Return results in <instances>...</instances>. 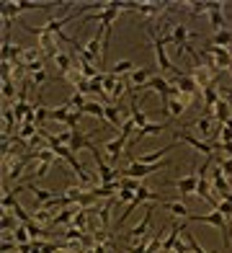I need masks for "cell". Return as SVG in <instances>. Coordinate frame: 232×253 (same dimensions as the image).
<instances>
[{
  "label": "cell",
  "instance_id": "30",
  "mask_svg": "<svg viewBox=\"0 0 232 253\" xmlns=\"http://www.w3.org/2000/svg\"><path fill=\"white\" fill-rule=\"evenodd\" d=\"M119 80H121V78H116L114 73H106V75H103V90L111 96L114 90H116V85H119Z\"/></svg>",
  "mask_w": 232,
  "mask_h": 253
},
{
  "label": "cell",
  "instance_id": "19",
  "mask_svg": "<svg viewBox=\"0 0 232 253\" xmlns=\"http://www.w3.org/2000/svg\"><path fill=\"white\" fill-rule=\"evenodd\" d=\"M209 44H212V47H225V49H230V47H232V31H230V29L217 31L214 37L209 39Z\"/></svg>",
  "mask_w": 232,
  "mask_h": 253
},
{
  "label": "cell",
  "instance_id": "42",
  "mask_svg": "<svg viewBox=\"0 0 232 253\" xmlns=\"http://www.w3.org/2000/svg\"><path fill=\"white\" fill-rule=\"evenodd\" d=\"M222 126H227V129H232V119H230L227 124H222Z\"/></svg>",
  "mask_w": 232,
  "mask_h": 253
},
{
  "label": "cell",
  "instance_id": "22",
  "mask_svg": "<svg viewBox=\"0 0 232 253\" xmlns=\"http://www.w3.org/2000/svg\"><path fill=\"white\" fill-rule=\"evenodd\" d=\"M18 225H21V220H18L13 212H3V220H0V227H3V233H13Z\"/></svg>",
  "mask_w": 232,
  "mask_h": 253
},
{
  "label": "cell",
  "instance_id": "8",
  "mask_svg": "<svg viewBox=\"0 0 232 253\" xmlns=\"http://www.w3.org/2000/svg\"><path fill=\"white\" fill-rule=\"evenodd\" d=\"M165 129H170V122H162V124H153V122H150L147 126H142V129H137V134H134L132 145H137L139 140H145V137H157V134H162Z\"/></svg>",
  "mask_w": 232,
  "mask_h": 253
},
{
  "label": "cell",
  "instance_id": "7",
  "mask_svg": "<svg viewBox=\"0 0 232 253\" xmlns=\"http://www.w3.org/2000/svg\"><path fill=\"white\" fill-rule=\"evenodd\" d=\"M145 88H147V90H155V93H160L162 103L170 98V80H168L165 75H153V80H150Z\"/></svg>",
  "mask_w": 232,
  "mask_h": 253
},
{
  "label": "cell",
  "instance_id": "44",
  "mask_svg": "<svg viewBox=\"0 0 232 253\" xmlns=\"http://www.w3.org/2000/svg\"><path fill=\"white\" fill-rule=\"evenodd\" d=\"M227 5H232V3H227Z\"/></svg>",
  "mask_w": 232,
  "mask_h": 253
},
{
  "label": "cell",
  "instance_id": "37",
  "mask_svg": "<svg viewBox=\"0 0 232 253\" xmlns=\"http://www.w3.org/2000/svg\"><path fill=\"white\" fill-rule=\"evenodd\" d=\"M119 181H121V189H129V191H137L139 186H142L137 178H119Z\"/></svg>",
  "mask_w": 232,
  "mask_h": 253
},
{
  "label": "cell",
  "instance_id": "5",
  "mask_svg": "<svg viewBox=\"0 0 232 253\" xmlns=\"http://www.w3.org/2000/svg\"><path fill=\"white\" fill-rule=\"evenodd\" d=\"M168 5H176V3H157V0L155 3H126V10H134V13H139V16L153 18V16H160Z\"/></svg>",
  "mask_w": 232,
  "mask_h": 253
},
{
  "label": "cell",
  "instance_id": "33",
  "mask_svg": "<svg viewBox=\"0 0 232 253\" xmlns=\"http://www.w3.org/2000/svg\"><path fill=\"white\" fill-rule=\"evenodd\" d=\"M70 106H73V109H77V111H83L85 109V103H88V98L83 96V93H73V96H70Z\"/></svg>",
  "mask_w": 232,
  "mask_h": 253
},
{
  "label": "cell",
  "instance_id": "20",
  "mask_svg": "<svg viewBox=\"0 0 232 253\" xmlns=\"http://www.w3.org/2000/svg\"><path fill=\"white\" fill-rule=\"evenodd\" d=\"M54 65H57V70H60V78H65L70 70H73V60H70V54H67V52H57Z\"/></svg>",
  "mask_w": 232,
  "mask_h": 253
},
{
  "label": "cell",
  "instance_id": "12",
  "mask_svg": "<svg viewBox=\"0 0 232 253\" xmlns=\"http://www.w3.org/2000/svg\"><path fill=\"white\" fill-rule=\"evenodd\" d=\"M150 80H153V67H137L134 73H129L132 88H145Z\"/></svg>",
  "mask_w": 232,
  "mask_h": 253
},
{
  "label": "cell",
  "instance_id": "16",
  "mask_svg": "<svg viewBox=\"0 0 232 253\" xmlns=\"http://www.w3.org/2000/svg\"><path fill=\"white\" fill-rule=\"evenodd\" d=\"M83 114H88V117H96L101 122H106V103H101V101H88L85 103V109Z\"/></svg>",
  "mask_w": 232,
  "mask_h": 253
},
{
  "label": "cell",
  "instance_id": "41",
  "mask_svg": "<svg viewBox=\"0 0 232 253\" xmlns=\"http://www.w3.org/2000/svg\"><path fill=\"white\" fill-rule=\"evenodd\" d=\"M222 150H225L227 155H232V142H227V145H222Z\"/></svg>",
  "mask_w": 232,
  "mask_h": 253
},
{
  "label": "cell",
  "instance_id": "2",
  "mask_svg": "<svg viewBox=\"0 0 232 253\" xmlns=\"http://www.w3.org/2000/svg\"><path fill=\"white\" fill-rule=\"evenodd\" d=\"M147 34L153 37V47H155V57H157V67H160L162 73H168V75L178 73V67L170 62V57H168V52H165V42H162V39L157 37L153 26H147Z\"/></svg>",
  "mask_w": 232,
  "mask_h": 253
},
{
  "label": "cell",
  "instance_id": "17",
  "mask_svg": "<svg viewBox=\"0 0 232 253\" xmlns=\"http://www.w3.org/2000/svg\"><path fill=\"white\" fill-rule=\"evenodd\" d=\"M75 212H77V204H73V207H65V210H60V212L54 214L52 225H73V217H75Z\"/></svg>",
  "mask_w": 232,
  "mask_h": 253
},
{
  "label": "cell",
  "instance_id": "11",
  "mask_svg": "<svg viewBox=\"0 0 232 253\" xmlns=\"http://www.w3.org/2000/svg\"><path fill=\"white\" fill-rule=\"evenodd\" d=\"M222 5L225 3H214V0H212V3H209V21H212V26H214V34L217 31H225V16H222Z\"/></svg>",
  "mask_w": 232,
  "mask_h": 253
},
{
  "label": "cell",
  "instance_id": "18",
  "mask_svg": "<svg viewBox=\"0 0 232 253\" xmlns=\"http://www.w3.org/2000/svg\"><path fill=\"white\" fill-rule=\"evenodd\" d=\"M181 233H183V227H181V225H173V227H170V233H168V238H165V243H162V253H170L173 248H176V243L181 240Z\"/></svg>",
  "mask_w": 232,
  "mask_h": 253
},
{
  "label": "cell",
  "instance_id": "3",
  "mask_svg": "<svg viewBox=\"0 0 232 253\" xmlns=\"http://www.w3.org/2000/svg\"><path fill=\"white\" fill-rule=\"evenodd\" d=\"M173 137H176V142H186V145H191L196 153H201V155H206V158H212L214 155V147L209 145V142H201V140H196L193 134H189V132H181V129H176L173 132Z\"/></svg>",
  "mask_w": 232,
  "mask_h": 253
},
{
  "label": "cell",
  "instance_id": "36",
  "mask_svg": "<svg viewBox=\"0 0 232 253\" xmlns=\"http://www.w3.org/2000/svg\"><path fill=\"white\" fill-rule=\"evenodd\" d=\"M3 98H5V101L16 98V85H13V80H3Z\"/></svg>",
  "mask_w": 232,
  "mask_h": 253
},
{
  "label": "cell",
  "instance_id": "39",
  "mask_svg": "<svg viewBox=\"0 0 232 253\" xmlns=\"http://www.w3.org/2000/svg\"><path fill=\"white\" fill-rule=\"evenodd\" d=\"M217 163H219V168L225 170V176L232 178V158H227V160H217Z\"/></svg>",
  "mask_w": 232,
  "mask_h": 253
},
{
  "label": "cell",
  "instance_id": "38",
  "mask_svg": "<svg viewBox=\"0 0 232 253\" xmlns=\"http://www.w3.org/2000/svg\"><path fill=\"white\" fill-rule=\"evenodd\" d=\"M46 80H49V75H46V70H39V73H34V75H31V83H34V85H44Z\"/></svg>",
  "mask_w": 232,
  "mask_h": 253
},
{
  "label": "cell",
  "instance_id": "1",
  "mask_svg": "<svg viewBox=\"0 0 232 253\" xmlns=\"http://www.w3.org/2000/svg\"><path fill=\"white\" fill-rule=\"evenodd\" d=\"M21 29H23V31H29V34H34V37H39V47H41V54H44V57H52V60H54V57H57V52H60V47H57V42H60V39H57L54 34H49V31H46L44 26H41V29H34V26L21 24Z\"/></svg>",
  "mask_w": 232,
  "mask_h": 253
},
{
  "label": "cell",
  "instance_id": "29",
  "mask_svg": "<svg viewBox=\"0 0 232 253\" xmlns=\"http://www.w3.org/2000/svg\"><path fill=\"white\" fill-rule=\"evenodd\" d=\"M162 243H165V240H162V230H157V233L153 235V240H150V246H147L145 253H160L162 251Z\"/></svg>",
  "mask_w": 232,
  "mask_h": 253
},
{
  "label": "cell",
  "instance_id": "25",
  "mask_svg": "<svg viewBox=\"0 0 232 253\" xmlns=\"http://www.w3.org/2000/svg\"><path fill=\"white\" fill-rule=\"evenodd\" d=\"M183 238H186V243L191 246V253H219V251H204V248L199 246V240L191 235V230H189V227H183Z\"/></svg>",
  "mask_w": 232,
  "mask_h": 253
},
{
  "label": "cell",
  "instance_id": "26",
  "mask_svg": "<svg viewBox=\"0 0 232 253\" xmlns=\"http://www.w3.org/2000/svg\"><path fill=\"white\" fill-rule=\"evenodd\" d=\"M65 80H67V83L73 85L75 90H77V88H80V83H83L85 78H83V73H80V67H73V70H70V73L65 75Z\"/></svg>",
  "mask_w": 232,
  "mask_h": 253
},
{
  "label": "cell",
  "instance_id": "27",
  "mask_svg": "<svg viewBox=\"0 0 232 253\" xmlns=\"http://www.w3.org/2000/svg\"><path fill=\"white\" fill-rule=\"evenodd\" d=\"M39 49L37 47H26L23 49V57H21V65H31V62H39Z\"/></svg>",
  "mask_w": 232,
  "mask_h": 253
},
{
  "label": "cell",
  "instance_id": "13",
  "mask_svg": "<svg viewBox=\"0 0 232 253\" xmlns=\"http://www.w3.org/2000/svg\"><path fill=\"white\" fill-rule=\"evenodd\" d=\"M230 119H232V103L225 101V98H219L217 106H214V122L217 124H227Z\"/></svg>",
  "mask_w": 232,
  "mask_h": 253
},
{
  "label": "cell",
  "instance_id": "31",
  "mask_svg": "<svg viewBox=\"0 0 232 253\" xmlns=\"http://www.w3.org/2000/svg\"><path fill=\"white\" fill-rule=\"evenodd\" d=\"M26 227H29V235H31V240H39V238L46 233V227H44V225H39L37 220H31Z\"/></svg>",
  "mask_w": 232,
  "mask_h": 253
},
{
  "label": "cell",
  "instance_id": "34",
  "mask_svg": "<svg viewBox=\"0 0 232 253\" xmlns=\"http://www.w3.org/2000/svg\"><path fill=\"white\" fill-rule=\"evenodd\" d=\"M10 212H13V214H16V217H18V220H21V222H23V225H29V222H31V220H34V217H31V214H29V212H26V210H23V204H21V202H18V204H16V207H13V210H10Z\"/></svg>",
  "mask_w": 232,
  "mask_h": 253
},
{
  "label": "cell",
  "instance_id": "23",
  "mask_svg": "<svg viewBox=\"0 0 232 253\" xmlns=\"http://www.w3.org/2000/svg\"><path fill=\"white\" fill-rule=\"evenodd\" d=\"M212 210L222 212V214H225V220H227V225L232 227V204H230V202H225V199H214V202H212Z\"/></svg>",
  "mask_w": 232,
  "mask_h": 253
},
{
  "label": "cell",
  "instance_id": "4",
  "mask_svg": "<svg viewBox=\"0 0 232 253\" xmlns=\"http://www.w3.org/2000/svg\"><path fill=\"white\" fill-rule=\"evenodd\" d=\"M204 54H209L212 57V62H214V67L217 70H230V65H232V52L230 49H225V47H204Z\"/></svg>",
  "mask_w": 232,
  "mask_h": 253
},
{
  "label": "cell",
  "instance_id": "40",
  "mask_svg": "<svg viewBox=\"0 0 232 253\" xmlns=\"http://www.w3.org/2000/svg\"><path fill=\"white\" fill-rule=\"evenodd\" d=\"M173 253H191V246H189V243H183V240H178L176 248H173Z\"/></svg>",
  "mask_w": 232,
  "mask_h": 253
},
{
  "label": "cell",
  "instance_id": "32",
  "mask_svg": "<svg viewBox=\"0 0 232 253\" xmlns=\"http://www.w3.org/2000/svg\"><path fill=\"white\" fill-rule=\"evenodd\" d=\"M186 5H189V13L191 16H209V3H186Z\"/></svg>",
  "mask_w": 232,
  "mask_h": 253
},
{
  "label": "cell",
  "instance_id": "15",
  "mask_svg": "<svg viewBox=\"0 0 232 253\" xmlns=\"http://www.w3.org/2000/svg\"><path fill=\"white\" fill-rule=\"evenodd\" d=\"M162 204V210H165V212H170V214H176V217H183V220H186V217H189V207H186L181 199H165V202H160Z\"/></svg>",
  "mask_w": 232,
  "mask_h": 253
},
{
  "label": "cell",
  "instance_id": "21",
  "mask_svg": "<svg viewBox=\"0 0 232 253\" xmlns=\"http://www.w3.org/2000/svg\"><path fill=\"white\" fill-rule=\"evenodd\" d=\"M134 70H137V67H134V62H132V60H119V62H116V65L111 67V70H109V73H114L116 78H121V75L134 73Z\"/></svg>",
  "mask_w": 232,
  "mask_h": 253
},
{
  "label": "cell",
  "instance_id": "28",
  "mask_svg": "<svg viewBox=\"0 0 232 253\" xmlns=\"http://www.w3.org/2000/svg\"><path fill=\"white\" fill-rule=\"evenodd\" d=\"M13 240H16V243H31V235H29V227L26 225H18L16 230H13Z\"/></svg>",
  "mask_w": 232,
  "mask_h": 253
},
{
  "label": "cell",
  "instance_id": "14",
  "mask_svg": "<svg viewBox=\"0 0 232 253\" xmlns=\"http://www.w3.org/2000/svg\"><path fill=\"white\" fill-rule=\"evenodd\" d=\"M191 129H196L201 137H212V132H214V117H199L193 124H191Z\"/></svg>",
  "mask_w": 232,
  "mask_h": 253
},
{
  "label": "cell",
  "instance_id": "9",
  "mask_svg": "<svg viewBox=\"0 0 232 253\" xmlns=\"http://www.w3.org/2000/svg\"><path fill=\"white\" fill-rule=\"evenodd\" d=\"M193 37H196V34L186 24H176V26H173V34H170V44H176V47H186L189 39H193Z\"/></svg>",
  "mask_w": 232,
  "mask_h": 253
},
{
  "label": "cell",
  "instance_id": "24",
  "mask_svg": "<svg viewBox=\"0 0 232 253\" xmlns=\"http://www.w3.org/2000/svg\"><path fill=\"white\" fill-rule=\"evenodd\" d=\"M106 122L111 124V126H124V122H121V114H119V106L116 103H111V106H106Z\"/></svg>",
  "mask_w": 232,
  "mask_h": 253
},
{
  "label": "cell",
  "instance_id": "43",
  "mask_svg": "<svg viewBox=\"0 0 232 253\" xmlns=\"http://www.w3.org/2000/svg\"><path fill=\"white\" fill-rule=\"evenodd\" d=\"M230 73H232V65H230Z\"/></svg>",
  "mask_w": 232,
  "mask_h": 253
},
{
  "label": "cell",
  "instance_id": "6",
  "mask_svg": "<svg viewBox=\"0 0 232 253\" xmlns=\"http://www.w3.org/2000/svg\"><path fill=\"white\" fill-rule=\"evenodd\" d=\"M153 212H155V207L153 204H147V210H145V220L139 222V225H134L129 233H126V240H132V243H139L145 235H147V227H150V222H153Z\"/></svg>",
  "mask_w": 232,
  "mask_h": 253
},
{
  "label": "cell",
  "instance_id": "35",
  "mask_svg": "<svg viewBox=\"0 0 232 253\" xmlns=\"http://www.w3.org/2000/svg\"><path fill=\"white\" fill-rule=\"evenodd\" d=\"M62 238L65 240H85L88 235L83 233V230H77V227H67L65 233H62Z\"/></svg>",
  "mask_w": 232,
  "mask_h": 253
},
{
  "label": "cell",
  "instance_id": "10",
  "mask_svg": "<svg viewBox=\"0 0 232 253\" xmlns=\"http://www.w3.org/2000/svg\"><path fill=\"white\" fill-rule=\"evenodd\" d=\"M173 186L178 189L181 197H183V194H196V186H199V170H196V173H191V176H183V178H178V181H173Z\"/></svg>",
  "mask_w": 232,
  "mask_h": 253
}]
</instances>
